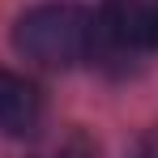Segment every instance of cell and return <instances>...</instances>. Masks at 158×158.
<instances>
[{
	"mask_svg": "<svg viewBox=\"0 0 158 158\" xmlns=\"http://www.w3.org/2000/svg\"><path fill=\"white\" fill-rule=\"evenodd\" d=\"M13 47L43 69H77L98 47V17L73 0L34 4L13 26Z\"/></svg>",
	"mask_w": 158,
	"mask_h": 158,
	"instance_id": "cell-1",
	"label": "cell"
},
{
	"mask_svg": "<svg viewBox=\"0 0 158 158\" xmlns=\"http://www.w3.org/2000/svg\"><path fill=\"white\" fill-rule=\"evenodd\" d=\"M98 30L120 52H158V0H107Z\"/></svg>",
	"mask_w": 158,
	"mask_h": 158,
	"instance_id": "cell-2",
	"label": "cell"
},
{
	"mask_svg": "<svg viewBox=\"0 0 158 158\" xmlns=\"http://www.w3.org/2000/svg\"><path fill=\"white\" fill-rule=\"evenodd\" d=\"M43 124V94L22 73L0 69V132L4 137H34Z\"/></svg>",
	"mask_w": 158,
	"mask_h": 158,
	"instance_id": "cell-3",
	"label": "cell"
},
{
	"mask_svg": "<svg viewBox=\"0 0 158 158\" xmlns=\"http://www.w3.org/2000/svg\"><path fill=\"white\" fill-rule=\"evenodd\" d=\"M128 158H158V124H154L150 132L137 137V145L128 150Z\"/></svg>",
	"mask_w": 158,
	"mask_h": 158,
	"instance_id": "cell-4",
	"label": "cell"
}]
</instances>
